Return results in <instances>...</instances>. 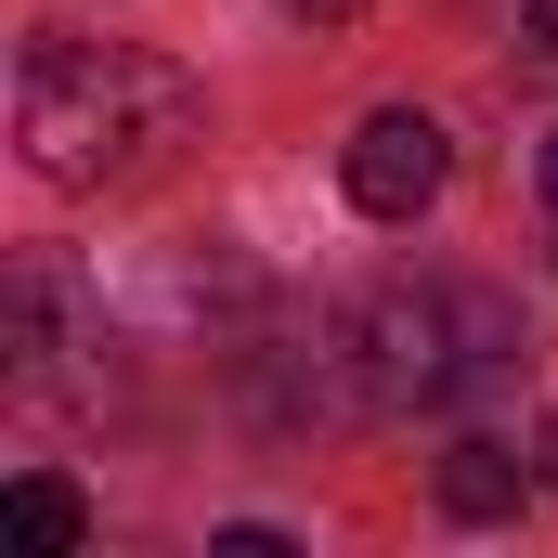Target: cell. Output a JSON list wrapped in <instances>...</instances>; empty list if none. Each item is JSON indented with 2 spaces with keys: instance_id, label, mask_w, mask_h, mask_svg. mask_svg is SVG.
Listing matches in <instances>:
<instances>
[{
  "instance_id": "cell-1",
  "label": "cell",
  "mask_w": 558,
  "mask_h": 558,
  "mask_svg": "<svg viewBox=\"0 0 558 558\" xmlns=\"http://www.w3.org/2000/svg\"><path fill=\"white\" fill-rule=\"evenodd\" d=\"M195 118H208L195 65H169L143 39H26V65H13V143L65 195L156 182L195 143Z\"/></svg>"
},
{
  "instance_id": "cell-2",
  "label": "cell",
  "mask_w": 558,
  "mask_h": 558,
  "mask_svg": "<svg viewBox=\"0 0 558 558\" xmlns=\"http://www.w3.org/2000/svg\"><path fill=\"white\" fill-rule=\"evenodd\" d=\"M441 118H416V105H377L364 131H351V208L364 221H416L428 195H441Z\"/></svg>"
},
{
  "instance_id": "cell-3",
  "label": "cell",
  "mask_w": 558,
  "mask_h": 558,
  "mask_svg": "<svg viewBox=\"0 0 558 558\" xmlns=\"http://www.w3.org/2000/svg\"><path fill=\"white\" fill-rule=\"evenodd\" d=\"M520 481H533V468H520L507 441H454V454H441V507H454V520H507Z\"/></svg>"
},
{
  "instance_id": "cell-4",
  "label": "cell",
  "mask_w": 558,
  "mask_h": 558,
  "mask_svg": "<svg viewBox=\"0 0 558 558\" xmlns=\"http://www.w3.org/2000/svg\"><path fill=\"white\" fill-rule=\"evenodd\" d=\"M13 533H26L39 558H78V546H92V507H78V481L26 468V481H13Z\"/></svg>"
},
{
  "instance_id": "cell-5",
  "label": "cell",
  "mask_w": 558,
  "mask_h": 558,
  "mask_svg": "<svg viewBox=\"0 0 558 558\" xmlns=\"http://www.w3.org/2000/svg\"><path fill=\"white\" fill-rule=\"evenodd\" d=\"M520 26H533V52H546V65H558V0H533V13H520Z\"/></svg>"
},
{
  "instance_id": "cell-7",
  "label": "cell",
  "mask_w": 558,
  "mask_h": 558,
  "mask_svg": "<svg viewBox=\"0 0 558 558\" xmlns=\"http://www.w3.org/2000/svg\"><path fill=\"white\" fill-rule=\"evenodd\" d=\"M533 182H546V208H558V131H546V156H533Z\"/></svg>"
},
{
  "instance_id": "cell-8",
  "label": "cell",
  "mask_w": 558,
  "mask_h": 558,
  "mask_svg": "<svg viewBox=\"0 0 558 558\" xmlns=\"http://www.w3.org/2000/svg\"><path fill=\"white\" fill-rule=\"evenodd\" d=\"M533 481H546V494H558V416H546V468H533Z\"/></svg>"
},
{
  "instance_id": "cell-6",
  "label": "cell",
  "mask_w": 558,
  "mask_h": 558,
  "mask_svg": "<svg viewBox=\"0 0 558 558\" xmlns=\"http://www.w3.org/2000/svg\"><path fill=\"white\" fill-rule=\"evenodd\" d=\"M286 13H312V26H351V13H364V0H286Z\"/></svg>"
}]
</instances>
